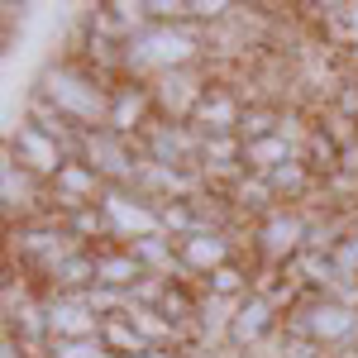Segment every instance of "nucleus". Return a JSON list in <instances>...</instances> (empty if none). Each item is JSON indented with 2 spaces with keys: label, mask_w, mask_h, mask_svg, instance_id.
<instances>
[{
  "label": "nucleus",
  "mask_w": 358,
  "mask_h": 358,
  "mask_svg": "<svg viewBox=\"0 0 358 358\" xmlns=\"http://www.w3.org/2000/svg\"><path fill=\"white\" fill-rule=\"evenodd\" d=\"M110 91L115 82L101 77L96 67H86L82 57L62 53L57 62H48L34 82V106L53 110L57 120H67L77 134H91V129H106V115H110Z\"/></svg>",
  "instance_id": "1"
},
{
  "label": "nucleus",
  "mask_w": 358,
  "mask_h": 358,
  "mask_svg": "<svg viewBox=\"0 0 358 358\" xmlns=\"http://www.w3.org/2000/svg\"><path fill=\"white\" fill-rule=\"evenodd\" d=\"M206 62H210L206 29L187 24V20H153L120 48V77L158 82L167 72H187V67H206Z\"/></svg>",
  "instance_id": "2"
},
{
  "label": "nucleus",
  "mask_w": 358,
  "mask_h": 358,
  "mask_svg": "<svg viewBox=\"0 0 358 358\" xmlns=\"http://www.w3.org/2000/svg\"><path fill=\"white\" fill-rule=\"evenodd\" d=\"M310 210L306 206H277L263 220L248 224V253L263 268H292L310 248Z\"/></svg>",
  "instance_id": "3"
},
{
  "label": "nucleus",
  "mask_w": 358,
  "mask_h": 358,
  "mask_svg": "<svg viewBox=\"0 0 358 358\" xmlns=\"http://www.w3.org/2000/svg\"><path fill=\"white\" fill-rule=\"evenodd\" d=\"M5 158H15V163L24 167V172H34L38 182H53L57 172L77 158V148L62 134H53L48 124H38V120L24 115L20 129H10V138H5Z\"/></svg>",
  "instance_id": "4"
},
{
  "label": "nucleus",
  "mask_w": 358,
  "mask_h": 358,
  "mask_svg": "<svg viewBox=\"0 0 358 358\" xmlns=\"http://www.w3.org/2000/svg\"><path fill=\"white\" fill-rule=\"evenodd\" d=\"M101 215H106V229H110V244H138V239H158L163 229V206L148 201L134 187H110L101 196Z\"/></svg>",
  "instance_id": "5"
},
{
  "label": "nucleus",
  "mask_w": 358,
  "mask_h": 358,
  "mask_svg": "<svg viewBox=\"0 0 358 358\" xmlns=\"http://www.w3.org/2000/svg\"><path fill=\"white\" fill-rule=\"evenodd\" d=\"M215 82V67H187V72H167L158 82H148L153 91V106H158V120H172V124H192L196 106L206 101V91Z\"/></svg>",
  "instance_id": "6"
},
{
  "label": "nucleus",
  "mask_w": 358,
  "mask_h": 358,
  "mask_svg": "<svg viewBox=\"0 0 358 358\" xmlns=\"http://www.w3.org/2000/svg\"><path fill=\"white\" fill-rule=\"evenodd\" d=\"M239 229H196L187 239H177V258H182V273L201 282L215 268L234 263V258H248V239H234Z\"/></svg>",
  "instance_id": "7"
},
{
  "label": "nucleus",
  "mask_w": 358,
  "mask_h": 358,
  "mask_svg": "<svg viewBox=\"0 0 358 358\" xmlns=\"http://www.w3.org/2000/svg\"><path fill=\"white\" fill-rule=\"evenodd\" d=\"M82 163H91L101 177H106V187H134L138 177V143L124 134H110V129H91L82 134V153H77Z\"/></svg>",
  "instance_id": "8"
},
{
  "label": "nucleus",
  "mask_w": 358,
  "mask_h": 358,
  "mask_svg": "<svg viewBox=\"0 0 358 358\" xmlns=\"http://www.w3.org/2000/svg\"><path fill=\"white\" fill-rule=\"evenodd\" d=\"M106 192H110L106 177H101L91 163L72 158V163L48 182V215L67 220V215H77V210H86V206H101V196H106Z\"/></svg>",
  "instance_id": "9"
},
{
  "label": "nucleus",
  "mask_w": 358,
  "mask_h": 358,
  "mask_svg": "<svg viewBox=\"0 0 358 358\" xmlns=\"http://www.w3.org/2000/svg\"><path fill=\"white\" fill-rule=\"evenodd\" d=\"M134 143H138V158L143 163L196 167V158H201V134H196L192 124H172V120H153Z\"/></svg>",
  "instance_id": "10"
},
{
  "label": "nucleus",
  "mask_w": 358,
  "mask_h": 358,
  "mask_svg": "<svg viewBox=\"0 0 358 358\" xmlns=\"http://www.w3.org/2000/svg\"><path fill=\"white\" fill-rule=\"evenodd\" d=\"M158 120V106H153V91L148 82H129L120 77L110 91V115H106V129L110 134H124V138H138L148 124Z\"/></svg>",
  "instance_id": "11"
},
{
  "label": "nucleus",
  "mask_w": 358,
  "mask_h": 358,
  "mask_svg": "<svg viewBox=\"0 0 358 358\" xmlns=\"http://www.w3.org/2000/svg\"><path fill=\"white\" fill-rule=\"evenodd\" d=\"M43 301H48V339H96L106 325L86 296H43Z\"/></svg>",
  "instance_id": "12"
},
{
  "label": "nucleus",
  "mask_w": 358,
  "mask_h": 358,
  "mask_svg": "<svg viewBox=\"0 0 358 358\" xmlns=\"http://www.w3.org/2000/svg\"><path fill=\"white\" fill-rule=\"evenodd\" d=\"M96 253V287H106V292H134L138 282H143V263L134 258V248H124V244H101V248H91Z\"/></svg>",
  "instance_id": "13"
},
{
  "label": "nucleus",
  "mask_w": 358,
  "mask_h": 358,
  "mask_svg": "<svg viewBox=\"0 0 358 358\" xmlns=\"http://www.w3.org/2000/svg\"><path fill=\"white\" fill-rule=\"evenodd\" d=\"M296 158H301V148H296L292 138H282V134H268V138L244 143V172H258V177H273L277 167L296 163Z\"/></svg>",
  "instance_id": "14"
},
{
  "label": "nucleus",
  "mask_w": 358,
  "mask_h": 358,
  "mask_svg": "<svg viewBox=\"0 0 358 358\" xmlns=\"http://www.w3.org/2000/svg\"><path fill=\"white\" fill-rule=\"evenodd\" d=\"M138 358H192V349H148V354Z\"/></svg>",
  "instance_id": "15"
}]
</instances>
